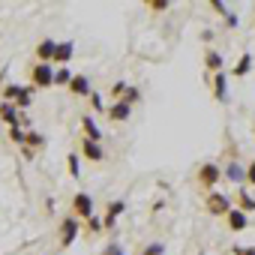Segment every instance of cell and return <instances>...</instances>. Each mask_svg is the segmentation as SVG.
Wrapping results in <instances>:
<instances>
[{"label":"cell","mask_w":255,"mask_h":255,"mask_svg":"<svg viewBox=\"0 0 255 255\" xmlns=\"http://www.w3.org/2000/svg\"><path fill=\"white\" fill-rule=\"evenodd\" d=\"M141 255H165V246H162L159 240H153V243H147V246L141 249Z\"/></svg>","instance_id":"25"},{"label":"cell","mask_w":255,"mask_h":255,"mask_svg":"<svg viewBox=\"0 0 255 255\" xmlns=\"http://www.w3.org/2000/svg\"><path fill=\"white\" fill-rule=\"evenodd\" d=\"M204 66H207V69H213V72H222V54H219V51H207Z\"/></svg>","instance_id":"19"},{"label":"cell","mask_w":255,"mask_h":255,"mask_svg":"<svg viewBox=\"0 0 255 255\" xmlns=\"http://www.w3.org/2000/svg\"><path fill=\"white\" fill-rule=\"evenodd\" d=\"M9 138H12L15 144H24V141H27V132L21 129V126H12V129H9Z\"/></svg>","instance_id":"27"},{"label":"cell","mask_w":255,"mask_h":255,"mask_svg":"<svg viewBox=\"0 0 255 255\" xmlns=\"http://www.w3.org/2000/svg\"><path fill=\"white\" fill-rule=\"evenodd\" d=\"M126 87H129L126 81H117V84L111 87V93H114V96H123V93H126Z\"/></svg>","instance_id":"31"},{"label":"cell","mask_w":255,"mask_h":255,"mask_svg":"<svg viewBox=\"0 0 255 255\" xmlns=\"http://www.w3.org/2000/svg\"><path fill=\"white\" fill-rule=\"evenodd\" d=\"M123 99L129 102V105H135V102H141V90L138 87H126V93H123Z\"/></svg>","instance_id":"26"},{"label":"cell","mask_w":255,"mask_h":255,"mask_svg":"<svg viewBox=\"0 0 255 255\" xmlns=\"http://www.w3.org/2000/svg\"><path fill=\"white\" fill-rule=\"evenodd\" d=\"M78 237V216H66L60 222V246H72Z\"/></svg>","instance_id":"6"},{"label":"cell","mask_w":255,"mask_h":255,"mask_svg":"<svg viewBox=\"0 0 255 255\" xmlns=\"http://www.w3.org/2000/svg\"><path fill=\"white\" fill-rule=\"evenodd\" d=\"M90 102H93V108H96V111H102V99H99V93H93V96H90Z\"/></svg>","instance_id":"35"},{"label":"cell","mask_w":255,"mask_h":255,"mask_svg":"<svg viewBox=\"0 0 255 255\" xmlns=\"http://www.w3.org/2000/svg\"><path fill=\"white\" fill-rule=\"evenodd\" d=\"M27 144H30V150H36V147H45V138L39 132H27Z\"/></svg>","instance_id":"28"},{"label":"cell","mask_w":255,"mask_h":255,"mask_svg":"<svg viewBox=\"0 0 255 255\" xmlns=\"http://www.w3.org/2000/svg\"><path fill=\"white\" fill-rule=\"evenodd\" d=\"M249 69H252V54L246 51V54H243V57L237 60V66H234V78H243V75H246Z\"/></svg>","instance_id":"18"},{"label":"cell","mask_w":255,"mask_h":255,"mask_svg":"<svg viewBox=\"0 0 255 255\" xmlns=\"http://www.w3.org/2000/svg\"><path fill=\"white\" fill-rule=\"evenodd\" d=\"M210 6H213L216 12H222V15H228V6L222 3V0H210Z\"/></svg>","instance_id":"33"},{"label":"cell","mask_w":255,"mask_h":255,"mask_svg":"<svg viewBox=\"0 0 255 255\" xmlns=\"http://www.w3.org/2000/svg\"><path fill=\"white\" fill-rule=\"evenodd\" d=\"M72 78H75V75H72L66 66H60V69L54 72V87H60V84H66V87H69V84H72Z\"/></svg>","instance_id":"20"},{"label":"cell","mask_w":255,"mask_h":255,"mask_svg":"<svg viewBox=\"0 0 255 255\" xmlns=\"http://www.w3.org/2000/svg\"><path fill=\"white\" fill-rule=\"evenodd\" d=\"M222 174H225V171H222V168H219L216 162H204V165L198 168L195 180H198V183H201V186H204L207 192H213V186L219 183V177H222Z\"/></svg>","instance_id":"2"},{"label":"cell","mask_w":255,"mask_h":255,"mask_svg":"<svg viewBox=\"0 0 255 255\" xmlns=\"http://www.w3.org/2000/svg\"><path fill=\"white\" fill-rule=\"evenodd\" d=\"M72 216H78V219H90V216H96L93 213V198L87 195V192H75L72 195Z\"/></svg>","instance_id":"4"},{"label":"cell","mask_w":255,"mask_h":255,"mask_svg":"<svg viewBox=\"0 0 255 255\" xmlns=\"http://www.w3.org/2000/svg\"><path fill=\"white\" fill-rule=\"evenodd\" d=\"M66 159H69V174H72V177L78 180V177H81V162H78L81 156H78V153H69Z\"/></svg>","instance_id":"22"},{"label":"cell","mask_w":255,"mask_h":255,"mask_svg":"<svg viewBox=\"0 0 255 255\" xmlns=\"http://www.w3.org/2000/svg\"><path fill=\"white\" fill-rule=\"evenodd\" d=\"M204 207H207V213H213V216H228L231 213V198L225 195V192H207V198H204Z\"/></svg>","instance_id":"1"},{"label":"cell","mask_w":255,"mask_h":255,"mask_svg":"<svg viewBox=\"0 0 255 255\" xmlns=\"http://www.w3.org/2000/svg\"><path fill=\"white\" fill-rule=\"evenodd\" d=\"M225 24H228V27H237V15H234V12H228V15H225Z\"/></svg>","instance_id":"34"},{"label":"cell","mask_w":255,"mask_h":255,"mask_svg":"<svg viewBox=\"0 0 255 255\" xmlns=\"http://www.w3.org/2000/svg\"><path fill=\"white\" fill-rule=\"evenodd\" d=\"M69 90H72L75 96H93V90H90V78H87V75H81V72H78V75L72 78Z\"/></svg>","instance_id":"13"},{"label":"cell","mask_w":255,"mask_h":255,"mask_svg":"<svg viewBox=\"0 0 255 255\" xmlns=\"http://www.w3.org/2000/svg\"><path fill=\"white\" fill-rule=\"evenodd\" d=\"M237 204H240V210H246V213H252V210H255V198L249 195V189H246V186H240V192H237Z\"/></svg>","instance_id":"16"},{"label":"cell","mask_w":255,"mask_h":255,"mask_svg":"<svg viewBox=\"0 0 255 255\" xmlns=\"http://www.w3.org/2000/svg\"><path fill=\"white\" fill-rule=\"evenodd\" d=\"M18 93H21V84H6V90H3V102H15Z\"/></svg>","instance_id":"24"},{"label":"cell","mask_w":255,"mask_h":255,"mask_svg":"<svg viewBox=\"0 0 255 255\" xmlns=\"http://www.w3.org/2000/svg\"><path fill=\"white\" fill-rule=\"evenodd\" d=\"M81 126H84V138H90V141H102V132H99V126H96V120H93L90 114L81 117Z\"/></svg>","instance_id":"14"},{"label":"cell","mask_w":255,"mask_h":255,"mask_svg":"<svg viewBox=\"0 0 255 255\" xmlns=\"http://www.w3.org/2000/svg\"><path fill=\"white\" fill-rule=\"evenodd\" d=\"M0 117L9 126H18V105L15 102H0Z\"/></svg>","instance_id":"15"},{"label":"cell","mask_w":255,"mask_h":255,"mask_svg":"<svg viewBox=\"0 0 255 255\" xmlns=\"http://www.w3.org/2000/svg\"><path fill=\"white\" fill-rule=\"evenodd\" d=\"M153 12H162V9H168V0H150V3H147Z\"/></svg>","instance_id":"30"},{"label":"cell","mask_w":255,"mask_h":255,"mask_svg":"<svg viewBox=\"0 0 255 255\" xmlns=\"http://www.w3.org/2000/svg\"><path fill=\"white\" fill-rule=\"evenodd\" d=\"M30 102H33V90H30V87H21V93H18L15 105H18V108H27Z\"/></svg>","instance_id":"21"},{"label":"cell","mask_w":255,"mask_h":255,"mask_svg":"<svg viewBox=\"0 0 255 255\" xmlns=\"http://www.w3.org/2000/svg\"><path fill=\"white\" fill-rule=\"evenodd\" d=\"M54 63H36L30 78H33V87H54Z\"/></svg>","instance_id":"3"},{"label":"cell","mask_w":255,"mask_h":255,"mask_svg":"<svg viewBox=\"0 0 255 255\" xmlns=\"http://www.w3.org/2000/svg\"><path fill=\"white\" fill-rule=\"evenodd\" d=\"M225 177H228L231 183H237V186H246V168H243L237 159H231V162L225 165Z\"/></svg>","instance_id":"10"},{"label":"cell","mask_w":255,"mask_h":255,"mask_svg":"<svg viewBox=\"0 0 255 255\" xmlns=\"http://www.w3.org/2000/svg\"><path fill=\"white\" fill-rule=\"evenodd\" d=\"M102 255H123V249H120V246H117V243H108V246H105V252H102Z\"/></svg>","instance_id":"32"},{"label":"cell","mask_w":255,"mask_h":255,"mask_svg":"<svg viewBox=\"0 0 255 255\" xmlns=\"http://www.w3.org/2000/svg\"><path fill=\"white\" fill-rule=\"evenodd\" d=\"M225 222H228V228H231V231H243V228L249 225L246 210H240V207H231V213L225 216Z\"/></svg>","instance_id":"11"},{"label":"cell","mask_w":255,"mask_h":255,"mask_svg":"<svg viewBox=\"0 0 255 255\" xmlns=\"http://www.w3.org/2000/svg\"><path fill=\"white\" fill-rule=\"evenodd\" d=\"M126 210V201H108V210H105V231H114V222L120 219V213Z\"/></svg>","instance_id":"8"},{"label":"cell","mask_w":255,"mask_h":255,"mask_svg":"<svg viewBox=\"0 0 255 255\" xmlns=\"http://www.w3.org/2000/svg\"><path fill=\"white\" fill-rule=\"evenodd\" d=\"M213 96L219 102H228V75L225 72H216L213 75Z\"/></svg>","instance_id":"12"},{"label":"cell","mask_w":255,"mask_h":255,"mask_svg":"<svg viewBox=\"0 0 255 255\" xmlns=\"http://www.w3.org/2000/svg\"><path fill=\"white\" fill-rule=\"evenodd\" d=\"M69 57H72V42H57V54H54V63H69Z\"/></svg>","instance_id":"17"},{"label":"cell","mask_w":255,"mask_h":255,"mask_svg":"<svg viewBox=\"0 0 255 255\" xmlns=\"http://www.w3.org/2000/svg\"><path fill=\"white\" fill-rule=\"evenodd\" d=\"M81 153H84V159H90V162H102V159H105L102 144H99V141H90V138H81Z\"/></svg>","instance_id":"7"},{"label":"cell","mask_w":255,"mask_h":255,"mask_svg":"<svg viewBox=\"0 0 255 255\" xmlns=\"http://www.w3.org/2000/svg\"><path fill=\"white\" fill-rule=\"evenodd\" d=\"M234 255H255V246H246V249H234Z\"/></svg>","instance_id":"36"},{"label":"cell","mask_w":255,"mask_h":255,"mask_svg":"<svg viewBox=\"0 0 255 255\" xmlns=\"http://www.w3.org/2000/svg\"><path fill=\"white\" fill-rule=\"evenodd\" d=\"M54 54H57V42H54V39H42V42L36 45L39 63H54Z\"/></svg>","instance_id":"9"},{"label":"cell","mask_w":255,"mask_h":255,"mask_svg":"<svg viewBox=\"0 0 255 255\" xmlns=\"http://www.w3.org/2000/svg\"><path fill=\"white\" fill-rule=\"evenodd\" d=\"M102 231H105V222L99 216H90L87 219V234H102Z\"/></svg>","instance_id":"23"},{"label":"cell","mask_w":255,"mask_h":255,"mask_svg":"<svg viewBox=\"0 0 255 255\" xmlns=\"http://www.w3.org/2000/svg\"><path fill=\"white\" fill-rule=\"evenodd\" d=\"M246 186H255V159L246 165Z\"/></svg>","instance_id":"29"},{"label":"cell","mask_w":255,"mask_h":255,"mask_svg":"<svg viewBox=\"0 0 255 255\" xmlns=\"http://www.w3.org/2000/svg\"><path fill=\"white\" fill-rule=\"evenodd\" d=\"M105 114H108L111 123H126V120L132 117V105L126 102V99H117V102H111V108H108Z\"/></svg>","instance_id":"5"}]
</instances>
